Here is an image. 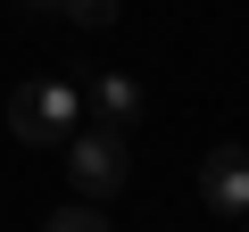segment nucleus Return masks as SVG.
Listing matches in <instances>:
<instances>
[{"label":"nucleus","instance_id":"obj_4","mask_svg":"<svg viewBox=\"0 0 249 232\" xmlns=\"http://www.w3.org/2000/svg\"><path fill=\"white\" fill-rule=\"evenodd\" d=\"M83 108L100 116L108 133H124V125H142V83L133 75H91L83 83Z\"/></svg>","mask_w":249,"mask_h":232},{"label":"nucleus","instance_id":"obj_2","mask_svg":"<svg viewBox=\"0 0 249 232\" xmlns=\"http://www.w3.org/2000/svg\"><path fill=\"white\" fill-rule=\"evenodd\" d=\"M67 174H75V191H83V199H100V207H108V199L124 191V174H133L124 133H108V125H100V133H67Z\"/></svg>","mask_w":249,"mask_h":232},{"label":"nucleus","instance_id":"obj_5","mask_svg":"<svg viewBox=\"0 0 249 232\" xmlns=\"http://www.w3.org/2000/svg\"><path fill=\"white\" fill-rule=\"evenodd\" d=\"M116 9H124V0H58V17H67L75 33H108V25H116Z\"/></svg>","mask_w":249,"mask_h":232},{"label":"nucleus","instance_id":"obj_7","mask_svg":"<svg viewBox=\"0 0 249 232\" xmlns=\"http://www.w3.org/2000/svg\"><path fill=\"white\" fill-rule=\"evenodd\" d=\"M17 9H25V17H58V0H17Z\"/></svg>","mask_w":249,"mask_h":232},{"label":"nucleus","instance_id":"obj_1","mask_svg":"<svg viewBox=\"0 0 249 232\" xmlns=\"http://www.w3.org/2000/svg\"><path fill=\"white\" fill-rule=\"evenodd\" d=\"M75 116H83V91L58 83V75H42V83H25V91L9 99V133H17L25 149H50V141L75 133Z\"/></svg>","mask_w":249,"mask_h":232},{"label":"nucleus","instance_id":"obj_8","mask_svg":"<svg viewBox=\"0 0 249 232\" xmlns=\"http://www.w3.org/2000/svg\"><path fill=\"white\" fill-rule=\"evenodd\" d=\"M241 232H249V224H241Z\"/></svg>","mask_w":249,"mask_h":232},{"label":"nucleus","instance_id":"obj_6","mask_svg":"<svg viewBox=\"0 0 249 232\" xmlns=\"http://www.w3.org/2000/svg\"><path fill=\"white\" fill-rule=\"evenodd\" d=\"M42 232H108V215H100V199H67V207H50Z\"/></svg>","mask_w":249,"mask_h":232},{"label":"nucleus","instance_id":"obj_3","mask_svg":"<svg viewBox=\"0 0 249 232\" xmlns=\"http://www.w3.org/2000/svg\"><path fill=\"white\" fill-rule=\"evenodd\" d=\"M199 199H208L216 215H249V149H241V141H216V149L199 158Z\"/></svg>","mask_w":249,"mask_h":232}]
</instances>
